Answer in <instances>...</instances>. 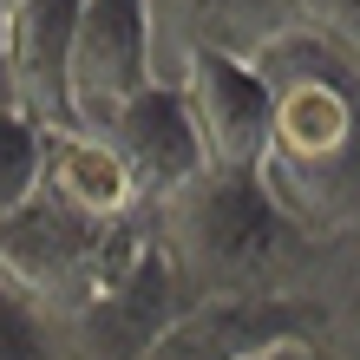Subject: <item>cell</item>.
<instances>
[{
	"label": "cell",
	"mask_w": 360,
	"mask_h": 360,
	"mask_svg": "<svg viewBox=\"0 0 360 360\" xmlns=\"http://www.w3.org/2000/svg\"><path fill=\"white\" fill-rule=\"evenodd\" d=\"M269 86L256 190L302 243L360 223V66L314 33H282L249 59Z\"/></svg>",
	"instance_id": "1"
},
{
	"label": "cell",
	"mask_w": 360,
	"mask_h": 360,
	"mask_svg": "<svg viewBox=\"0 0 360 360\" xmlns=\"http://www.w3.org/2000/svg\"><path fill=\"white\" fill-rule=\"evenodd\" d=\"M144 236L190 295H302V236L275 217L256 177L203 171L144 210Z\"/></svg>",
	"instance_id": "2"
},
{
	"label": "cell",
	"mask_w": 360,
	"mask_h": 360,
	"mask_svg": "<svg viewBox=\"0 0 360 360\" xmlns=\"http://www.w3.org/2000/svg\"><path fill=\"white\" fill-rule=\"evenodd\" d=\"M144 249V223H79L33 197L0 223V288L20 295L46 328L98 302Z\"/></svg>",
	"instance_id": "3"
},
{
	"label": "cell",
	"mask_w": 360,
	"mask_h": 360,
	"mask_svg": "<svg viewBox=\"0 0 360 360\" xmlns=\"http://www.w3.org/2000/svg\"><path fill=\"white\" fill-rule=\"evenodd\" d=\"M144 86H158L144 0H79V27L66 53V118L98 131Z\"/></svg>",
	"instance_id": "4"
},
{
	"label": "cell",
	"mask_w": 360,
	"mask_h": 360,
	"mask_svg": "<svg viewBox=\"0 0 360 360\" xmlns=\"http://www.w3.org/2000/svg\"><path fill=\"white\" fill-rule=\"evenodd\" d=\"M171 92L184 105L190 131H197L203 171L223 177H256L262 138H269V86L249 59L229 53H190L171 72Z\"/></svg>",
	"instance_id": "5"
},
{
	"label": "cell",
	"mask_w": 360,
	"mask_h": 360,
	"mask_svg": "<svg viewBox=\"0 0 360 360\" xmlns=\"http://www.w3.org/2000/svg\"><path fill=\"white\" fill-rule=\"evenodd\" d=\"M184 302H197V295L177 282V269L158 256L151 236H144L138 262L124 269L98 302H86L72 321L53 328V354L59 360H138Z\"/></svg>",
	"instance_id": "6"
},
{
	"label": "cell",
	"mask_w": 360,
	"mask_h": 360,
	"mask_svg": "<svg viewBox=\"0 0 360 360\" xmlns=\"http://www.w3.org/2000/svg\"><path fill=\"white\" fill-rule=\"evenodd\" d=\"M288 334L321 341V308L308 295H197L138 360H256Z\"/></svg>",
	"instance_id": "7"
},
{
	"label": "cell",
	"mask_w": 360,
	"mask_h": 360,
	"mask_svg": "<svg viewBox=\"0 0 360 360\" xmlns=\"http://www.w3.org/2000/svg\"><path fill=\"white\" fill-rule=\"evenodd\" d=\"M151 13V59H158V86H171V72L190 53H229V59H256L269 39L295 33L288 0H144Z\"/></svg>",
	"instance_id": "8"
},
{
	"label": "cell",
	"mask_w": 360,
	"mask_h": 360,
	"mask_svg": "<svg viewBox=\"0 0 360 360\" xmlns=\"http://www.w3.org/2000/svg\"><path fill=\"white\" fill-rule=\"evenodd\" d=\"M79 27V0H20L0 13V72L7 105L33 124H72L66 118V53Z\"/></svg>",
	"instance_id": "9"
},
{
	"label": "cell",
	"mask_w": 360,
	"mask_h": 360,
	"mask_svg": "<svg viewBox=\"0 0 360 360\" xmlns=\"http://www.w3.org/2000/svg\"><path fill=\"white\" fill-rule=\"evenodd\" d=\"M98 138L112 144V158L124 164V177H131L144 210L158 197H171V190H184L190 177H203L197 131H190V118H184L171 86H144L124 112H112L98 124Z\"/></svg>",
	"instance_id": "10"
},
{
	"label": "cell",
	"mask_w": 360,
	"mask_h": 360,
	"mask_svg": "<svg viewBox=\"0 0 360 360\" xmlns=\"http://www.w3.org/2000/svg\"><path fill=\"white\" fill-rule=\"evenodd\" d=\"M39 197L79 223H144L124 164L86 124H39Z\"/></svg>",
	"instance_id": "11"
},
{
	"label": "cell",
	"mask_w": 360,
	"mask_h": 360,
	"mask_svg": "<svg viewBox=\"0 0 360 360\" xmlns=\"http://www.w3.org/2000/svg\"><path fill=\"white\" fill-rule=\"evenodd\" d=\"M39 190V124L0 105V223Z\"/></svg>",
	"instance_id": "12"
},
{
	"label": "cell",
	"mask_w": 360,
	"mask_h": 360,
	"mask_svg": "<svg viewBox=\"0 0 360 360\" xmlns=\"http://www.w3.org/2000/svg\"><path fill=\"white\" fill-rule=\"evenodd\" d=\"M288 20L295 33L328 39L334 53H347L360 66V0H288Z\"/></svg>",
	"instance_id": "13"
},
{
	"label": "cell",
	"mask_w": 360,
	"mask_h": 360,
	"mask_svg": "<svg viewBox=\"0 0 360 360\" xmlns=\"http://www.w3.org/2000/svg\"><path fill=\"white\" fill-rule=\"evenodd\" d=\"M0 360H59L53 354V328L7 288H0Z\"/></svg>",
	"instance_id": "14"
},
{
	"label": "cell",
	"mask_w": 360,
	"mask_h": 360,
	"mask_svg": "<svg viewBox=\"0 0 360 360\" xmlns=\"http://www.w3.org/2000/svg\"><path fill=\"white\" fill-rule=\"evenodd\" d=\"M256 360H341L334 347H321L314 334H288V341H275V347H262Z\"/></svg>",
	"instance_id": "15"
},
{
	"label": "cell",
	"mask_w": 360,
	"mask_h": 360,
	"mask_svg": "<svg viewBox=\"0 0 360 360\" xmlns=\"http://www.w3.org/2000/svg\"><path fill=\"white\" fill-rule=\"evenodd\" d=\"M0 105H7V72H0Z\"/></svg>",
	"instance_id": "16"
},
{
	"label": "cell",
	"mask_w": 360,
	"mask_h": 360,
	"mask_svg": "<svg viewBox=\"0 0 360 360\" xmlns=\"http://www.w3.org/2000/svg\"><path fill=\"white\" fill-rule=\"evenodd\" d=\"M13 7H20V0H0V13H13Z\"/></svg>",
	"instance_id": "17"
}]
</instances>
